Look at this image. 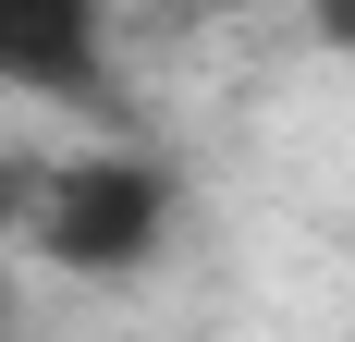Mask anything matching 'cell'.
<instances>
[{
    "label": "cell",
    "mask_w": 355,
    "mask_h": 342,
    "mask_svg": "<svg viewBox=\"0 0 355 342\" xmlns=\"http://www.w3.org/2000/svg\"><path fill=\"white\" fill-rule=\"evenodd\" d=\"M172 233H184V171L147 159V147L49 159L37 171V208H25V244L62 281H147L172 257Z\"/></svg>",
    "instance_id": "cell-1"
},
{
    "label": "cell",
    "mask_w": 355,
    "mask_h": 342,
    "mask_svg": "<svg viewBox=\"0 0 355 342\" xmlns=\"http://www.w3.org/2000/svg\"><path fill=\"white\" fill-rule=\"evenodd\" d=\"M123 0H0V86L12 98H86L110 62Z\"/></svg>",
    "instance_id": "cell-2"
},
{
    "label": "cell",
    "mask_w": 355,
    "mask_h": 342,
    "mask_svg": "<svg viewBox=\"0 0 355 342\" xmlns=\"http://www.w3.org/2000/svg\"><path fill=\"white\" fill-rule=\"evenodd\" d=\"M37 171L49 159H25V147H0V233L25 244V208H37Z\"/></svg>",
    "instance_id": "cell-3"
},
{
    "label": "cell",
    "mask_w": 355,
    "mask_h": 342,
    "mask_svg": "<svg viewBox=\"0 0 355 342\" xmlns=\"http://www.w3.org/2000/svg\"><path fill=\"white\" fill-rule=\"evenodd\" d=\"M306 37H319L331 62H355V0H306Z\"/></svg>",
    "instance_id": "cell-4"
}]
</instances>
